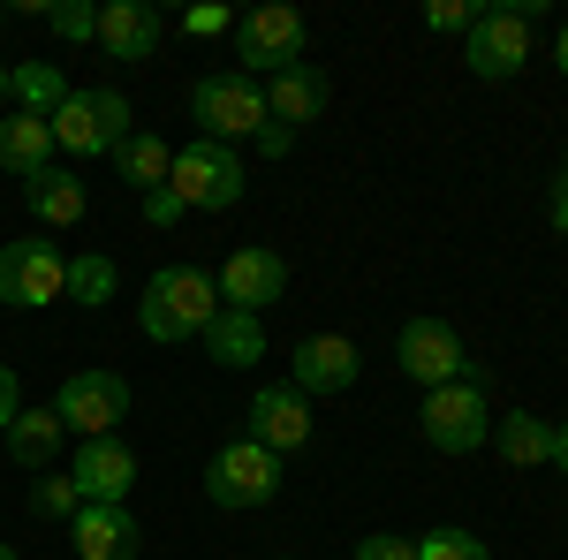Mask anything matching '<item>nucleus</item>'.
I'll use <instances>...</instances> for the list:
<instances>
[{
  "mask_svg": "<svg viewBox=\"0 0 568 560\" xmlns=\"http://www.w3.org/2000/svg\"><path fill=\"white\" fill-rule=\"evenodd\" d=\"M69 538H77V560H136V546H144L130 508H99V500H84V508H77Z\"/></svg>",
  "mask_w": 568,
  "mask_h": 560,
  "instance_id": "f3484780",
  "label": "nucleus"
},
{
  "mask_svg": "<svg viewBox=\"0 0 568 560\" xmlns=\"http://www.w3.org/2000/svg\"><path fill=\"white\" fill-rule=\"evenodd\" d=\"M554 61H561V77H568V23H561V39H554Z\"/></svg>",
  "mask_w": 568,
  "mask_h": 560,
  "instance_id": "58836bf2",
  "label": "nucleus"
},
{
  "mask_svg": "<svg viewBox=\"0 0 568 560\" xmlns=\"http://www.w3.org/2000/svg\"><path fill=\"white\" fill-rule=\"evenodd\" d=\"M168 167H175V144L152 130H130L122 144H114V174L130 182L136 197H152V190H168Z\"/></svg>",
  "mask_w": 568,
  "mask_h": 560,
  "instance_id": "412c9836",
  "label": "nucleus"
},
{
  "mask_svg": "<svg viewBox=\"0 0 568 560\" xmlns=\"http://www.w3.org/2000/svg\"><path fill=\"white\" fill-rule=\"evenodd\" d=\"M0 167L23 174V182L45 174V167H53V122H45V114H23V106H8V114H0Z\"/></svg>",
  "mask_w": 568,
  "mask_h": 560,
  "instance_id": "aec40b11",
  "label": "nucleus"
},
{
  "mask_svg": "<svg viewBox=\"0 0 568 560\" xmlns=\"http://www.w3.org/2000/svg\"><path fill=\"white\" fill-rule=\"evenodd\" d=\"M53 417H61V431H77V439H114L122 417H130V379L122 371H77V379H61V394H53Z\"/></svg>",
  "mask_w": 568,
  "mask_h": 560,
  "instance_id": "6e6552de",
  "label": "nucleus"
},
{
  "mask_svg": "<svg viewBox=\"0 0 568 560\" xmlns=\"http://www.w3.org/2000/svg\"><path fill=\"white\" fill-rule=\"evenodd\" d=\"M478 23V0H433L425 8V31H439V39H463Z\"/></svg>",
  "mask_w": 568,
  "mask_h": 560,
  "instance_id": "c756f323",
  "label": "nucleus"
},
{
  "mask_svg": "<svg viewBox=\"0 0 568 560\" xmlns=\"http://www.w3.org/2000/svg\"><path fill=\"white\" fill-rule=\"evenodd\" d=\"M493 447H500V462L538 470V462H554V425L530 409H508V417H493Z\"/></svg>",
  "mask_w": 568,
  "mask_h": 560,
  "instance_id": "5701e85b",
  "label": "nucleus"
},
{
  "mask_svg": "<svg viewBox=\"0 0 568 560\" xmlns=\"http://www.w3.org/2000/svg\"><path fill=\"white\" fill-rule=\"evenodd\" d=\"M220 318V281L197 273V265H160L136 296V326L144 342L160 348H182V342H205V326Z\"/></svg>",
  "mask_w": 568,
  "mask_h": 560,
  "instance_id": "f257e3e1",
  "label": "nucleus"
},
{
  "mask_svg": "<svg viewBox=\"0 0 568 560\" xmlns=\"http://www.w3.org/2000/svg\"><path fill=\"white\" fill-rule=\"evenodd\" d=\"M122 136H130V99L114 84L69 91V106L53 114V152H69V160H114Z\"/></svg>",
  "mask_w": 568,
  "mask_h": 560,
  "instance_id": "423d86ee",
  "label": "nucleus"
},
{
  "mask_svg": "<svg viewBox=\"0 0 568 560\" xmlns=\"http://www.w3.org/2000/svg\"><path fill=\"white\" fill-rule=\"evenodd\" d=\"M205 356H213L220 371H251V364H265V318L258 310H227V303H220V318L205 326Z\"/></svg>",
  "mask_w": 568,
  "mask_h": 560,
  "instance_id": "6ab92c4d",
  "label": "nucleus"
},
{
  "mask_svg": "<svg viewBox=\"0 0 568 560\" xmlns=\"http://www.w3.org/2000/svg\"><path fill=\"white\" fill-rule=\"evenodd\" d=\"M69 296V258L39 243V235H23V243H0V303L8 310H45V303Z\"/></svg>",
  "mask_w": 568,
  "mask_h": 560,
  "instance_id": "1a4fd4ad",
  "label": "nucleus"
},
{
  "mask_svg": "<svg viewBox=\"0 0 568 560\" xmlns=\"http://www.w3.org/2000/svg\"><path fill=\"white\" fill-rule=\"evenodd\" d=\"M394 364L433 394V387H455V379L470 371V348H463V334H455L447 318H409V326L394 334Z\"/></svg>",
  "mask_w": 568,
  "mask_h": 560,
  "instance_id": "9b49d317",
  "label": "nucleus"
},
{
  "mask_svg": "<svg viewBox=\"0 0 568 560\" xmlns=\"http://www.w3.org/2000/svg\"><path fill=\"white\" fill-rule=\"evenodd\" d=\"M349 560H417V538H394V530H372Z\"/></svg>",
  "mask_w": 568,
  "mask_h": 560,
  "instance_id": "7c9ffc66",
  "label": "nucleus"
},
{
  "mask_svg": "<svg viewBox=\"0 0 568 560\" xmlns=\"http://www.w3.org/2000/svg\"><path fill=\"white\" fill-rule=\"evenodd\" d=\"M417 560H493V546H485L478 530H455L447 522V530H425L417 538Z\"/></svg>",
  "mask_w": 568,
  "mask_h": 560,
  "instance_id": "bb28decb",
  "label": "nucleus"
},
{
  "mask_svg": "<svg viewBox=\"0 0 568 560\" xmlns=\"http://www.w3.org/2000/svg\"><path fill=\"white\" fill-rule=\"evenodd\" d=\"M356 371H364V356H356L349 334H304L296 342V356H288V387L304 394H349Z\"/></svg>",
  "mask_w": 568,
  "mask_h": 560,
  "instance_id": "f8f14e48",
  "label": "nucleus"
},
{
  "mask_svg": "<svg viewBox=\"0 0 568 560\" xmlns=\"http://www.w3.org/2000/svg\"><path fill=\"white\" fill-rule=\"evenodd\" d=\"M273 492H281V455L258 447L251 431L227 439L213 462H205V500H213V508H265Z\"/></svg>",
  "mask_w": 568,
  "mask_h": 560,
  "instance_id": "0eeeda50",
  "label": "nucleus"
},
{
  "mask_svg": "<svg viewBox=\"0 0 568 560\" xmlns=\"http://www.w3.org/2000/svg\"><path fill=\"white\" fill-rule=\"evenodd\" d=\"M243 152L235 144H213V136H197V144H182L175 167H168V190L182 197V213H227V205H243Z\"/></svg>",
  "mask_w": 568,
  "mask_h": 560,
  "instance_id": "20e7f679",
  "label": "nucleus"
},
{
  "mask_svg": "<svg viewBox=\"0 0 568 560\" xmlns=\"http://www.w3.org/2000/svg\"><path fill=\"white\" fill-rule=\"evenodd\" d=\"M77 508H84L77 477H39V485H31V516H45V522H77Z\"/></svg>",
  "mask_w": 568,
  "mask_h": 560,
  "instance_id": "cd10ccee",
  "label": "nucleus"
},
{
  "mask_svg": "<svg viewBox=\"0 0 568 560\" xmlns=\"http://www.w3.org/2000/svg\"><path fill=\"white\" fill-rule=\"evenodd\" d=\"M160 31H168V23H160L152 0H106V8H99V45H106L114 61H144V53L160 45Z\"/></svg>",
  "mask_w": 568,
  "mask_h": 560,
  "instance_id": "a211bd4d",
  "label": "nucleus"
},
{
  "mask_svg": "<svg viewBox=\"0 0 568 560\" xmlns=\"http://www.w3.org/2000/svg\"><path fill=\"white\" fill-rule=\"evenodd\" d=\"M23 197H31V213H39L45 227H77V220L91 213V190H84V182H77L69 167L31 174V182H23Z\"/></svg>",
  "mask_w": 568,
  "mask_h": 560,
  "instance_id": "4be33fe9",
  "label": "nucleus"
},
{
  "mask_svg": "<svg viewBox=\"0 0 568 560\" xmlns=\"http://www.w3.org/2000/svg\"><path fill=\"white\" fill-rule=\"evenodd\" d=\"M16 417H23V379L0 364V439H8V425H16Z\"/></svg>",
  "mask_w": 568,
  "mask_h": 560,
  "instance_id": "473e14b6",
  "label": "nucleus"
},
{
  "mask_svg": "<svg viewBox=\"0 0 568 560\" xmlns=\"http://www.w3.org/2000/svg\"><path fill=\"white\" fill-rule=\"evenodd\" d=\"M69 303H114V258H99V251H91V258H69Z\"/></svg>",
  "mask_w": 568,
  "mask_h": 560,
  "instance_id": "a878e982",
  "label": "nucleus"
},
{
  "mask_svg": "<svg viewBox=\"0 0 568 560\" xmlns=\"http://www.w3.org/2000/svg\"><path fill=\"white\" fill-rule=\"evenodd\" d=\"M45 23H53V31H61V39H99V8H91V0H53V8H45Z\"/></svg>",
  "mask_w": 568,
  "mask_h": 560,
  "instance_id": "c85d7f7f",
  "label": "nucleus"
},
{
  "mask_svg": "<svg viewBox=\"0 0 568 560\" xmlns=\"http://www.w3.org/2000/svg\"><path fill=\"white\" fill-rule=\"evenodd\" d=\"M251 439L273 447V455L311 447V401L296 387H258V394H251Z\"/></svg>",
  "mask_w": 568,
  "mask_h": 560,
  "instance_id": "2eb2a0df",
  "label": "nucleus"
},
{
  "mask_svg": "<svg viewBox=\"0 0 568 560\" xmlns=\"http://www.w3.org/2000/svg\"><path fill=\"white\" fill-rule=\"evenodd\" d=\"M190 122L213 136V144H243L258 136L273 114H265V84L243 77V69H220V77H197L190 84Z\"/></svg>",
  "mask_w": 568,
  "mask_h": 560,
  "instance_id": "7ed1b4c3",
  "label": "nucleus"
},
{
  "mask_svg": "<svg viewBox=\"0 0 568 560\" xmlns=\"http://www.w3.org/2000/svg\"><path fill=\"white\" fill-rule=\"evenodd\" d=\"M182 31H190V39H220V31H235V16H227V8H190Z\"/></svg>",
  "mask_w": 568,
  "mask_h": 560,
  "instance_id": "2f4dec72",
  "label": "nucleus"
},
{
  "mask_svg": "<svg viewBox=\"0 0 568 560\" xmlns=\"http://www.w3.org/2000/svg\"><path fill=\"white\" fill-rule=\"evenodd\" d=\"M69 477H77V492H84V500H99V508H130V492H136V455L122 447V439H77V462H69Z\"/></svg>",
  "mask_w": 568,
  "mask_h": 560,
  "instance_id": "4468645a",
  "label": "nucleus"
},
{
  "mask_svg": "<svg viewBox=\"0 0 568 560\" xmlns=\"http://www.w3.org/2000/svg\"><path fill=\"white\" fill-rule=\"evenodd\" d=\"M251 144H258L265 160H288V144H296V130H281V122H265V130L251 136Z\"/></svg>",
  "mask_w": 568,
  "mask_h": 560,
  "instance_id": "f704fd0d",
  "label": "nucleus"
},
{
  "mask_svg": "<svg viewBox=\"0 0 568 560\" xmlns=\"http://www.w3.org/2000/svg\"><path fill=\"white\" fill-rule=\"evenodd\" d=\"M0 447H8V462H16V470H45V462L61 455V417H53V409H23V417L8 425Z\"/></svg>",
  "mask_w": 568,
  "mask_h": 560,
  "instance_id": "b1692460",
  "label": "nucleus"
},
{
  "mask_svg": "<svg viewBox=\"0 0 568 560\" xmlns=\"http://www.w3.org/2000/svg\"><path fill=\"white\" fill-rule=\"evenodd\" d=\"M0 560H23V553H16V546H0Z\"/></svg>",
  "mask_w": 568,
  "mask_h": 560,
  "instance_id": "ea45409f",
  "label": "nucleus"
},
{
  "mask_svg": "<svg viewBox=\"0 0 568 560\" xmlns=\"http://www.w3.org/2000/svg\"><path fill=\"white\" fill-rule=\"evenodd\" d=\"M530 16H538V0L478 8V23L463 31V69H470L478 84H508V77H524V61H530Z\"/></svg>",
  "mask_w": 568,
  "mask_h": 560,
  "instance_id": "f03ea898",
  "label": "nucleus"
},
{
  "mask_svg": "<svg viewBox=\"0 0 568 560\" xmlns=\"http://www.w3.org/2000/svg\"><path fill=\"white\" fill-rule=\"evenodd\" d=\"M417 425H425V447H439V455H478L485 439H493L485 379H478V371H463L455 387H433V394H425V409H417Z\"/></svg>",
  "mask_w": 568,
  "mask_h": 560,
  "instance_id": "39448f33",
  "label": "nucleus"
},
{
  "mask_svg": "<svg viewBox=\"0 0 568 560\" xmlns=\"http://www.w3.org/2000/svg\"><path fill=\"white\" fill-rule=\"evenodd\" d=\"M144 220H152V227H175V220H182V197H175V190H152V197H144Z\"/></svg>",
  "mask_w": 568,
  "mask_h": 560,
  "instance_id": "72a5a7b5",
  "label": "nucleus"
},
{
  "mask_svg": "<svg viewBox=\"0 0 568 560\" xmlns=\"http://www.w3.org/2000/svg\"><path fill=\"white\" fill-rule=\"evenodd\" d=\"M326 99H334V84H326L311 61H288L281 77H265V114H273L281 130H311V122L326 114Z\"/></svg>",
  "mask_w": 568,
  "mask_h": 560,
  "instance_id": "dca6fc26",
  "label": "nucleus"
},
{
  "mask_svg": "<svg viewBox=\"0 0 568 560\" xmlns=\"http://www.w3.org/2000/svg\"><path fill=\"white\" fill-rule=\"evenodd\" d=\"M235 61H243V77H281L288 61H304V16L281 0L235 16Z\"/></svg>",
  "mask_w": 568,
  "mask_h": 560,
  "instance_id": "9d476101",
  "label": "nucleus"
},
{
  "mask_svg": "<svg viewBox=\"0 0 568 560\" xmlns=\"http://www.w3.org/2000/svg\"><path fill=\"white\" fill-rule=\"evenodd\" d=\"M213 281H220V303L227 310H265V303H281V288H288V258L243 243V251H227V265H220Z\"/></svg>",
  "mask_w": 568,
  "mask_h": 560,
  "instance_id": "ddd939ff",
  "label": "nucleus"
},
{
  "mask_svg": "<svg viewBox=\"0 0 568 560\" xmlns=\"http://www.w3.org/2000/svg\"><path fill=\"white\" fill-rule=\"evenodd\" d=\"M554 470H568V425H554Z\"/></svg>",
  "mask_w": 568,
  "mask_h": 560,
  "instance_id": "e433bc0d",
  "label": "nucleus"
},
{
  "mask_svg": "<svg viewBox=\"0 0 568 560\" xmlns=\"http://www.w3.org/2000/svg\"><path fill=\"white\" fill-rule=\"evenodd\" d=\"M0 106H16V69L0 61Z\"/></svg>",
  "mask_w": 568,
  "mask_h": 560,
  "instance_id": "4c0bfd02",
  "label": "nucleus"
},
{
  "mask_svg": "<svg viewBox=\"0 0 568 560\" xmlns=\"http://www.w3.org/2000/svg\"><path fill=\"white\" fill-rule=\"evenodd\" d=\"M554 235H568V167L554 174Z\"/></svg>",
  "mask_w": 568,
  "mask_h": 560,
  "instance_id": "c9c22d12",
  "label": "nucleus"
},
{
  "mask_svg": "<svg viewBox=\"0 0 568 560\" xmlns=\"http://www.w3.org/2000/svg\"><path fill=\"white\" fill-rule=\"evenodd\" d=\"M16 106H23V114H45V122H53V114L69 106V77H61L53 61H23V69H16Z\"/></svg>",
  "mask_w": 568,
  "mask_h": 560,
  "instance_id": "393cba45",
  "label": "nucleus"
}]
</instances>
